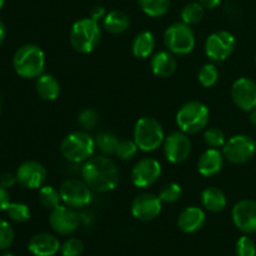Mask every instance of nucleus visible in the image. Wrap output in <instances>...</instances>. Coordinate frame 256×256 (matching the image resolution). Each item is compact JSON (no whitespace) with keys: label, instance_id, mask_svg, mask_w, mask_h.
I'll use <instances>...</instances> for the list:
<instances>
[{"label":"nucleus","instance_id":"obj_1","mask_svg":"<svg viewBox=\"0 0 256 256\" xmlns=\"http://www.w3.org/2000/svg\"><path fill=\"white\" fill-rule=\"evenodd\" d=\"M82 176L88 186L98 192H112L120 179L116 165L104 155L89 158L82 168Z\"/></svg>","mask_w":256,"mask_h":256},{"label":"nucleus","instance_id":"obj_2","mask_svg":"<svg viewBox=\"0 0 256 256\" xmlns=\"http://www.w3.org/2000/svg\"><path fill=\"white\" fill-rule=\"evenodd\" d=\"M15 72L24 79L40 76L45 68V54L38 45L26 44L16 50L12 59Z\"/></svg>","mask_w":256,"mask_h":256},{"label":"nucleus","instance_id":"obj_3","mask_svg":"<svg viewBox=\"0 0 256 256\" xmlns=\"http://www.w3.org/2000/svg\"><path fill=\"white\" fill-rule=\"evenodd\" d=\"M102 36V30L96 20L84 18L74 22L69 34L70 44L75 52L89 54L98 46Z\"/></svg>","mask_w":256,"mask_h":256},{"label":"nucleus","instance_id":"obj_4","mask_svg":"<svg viewBox=\"0 0 256 256\" xmlns=\"http://www.w3.org/2000/svg\"><path fill=\"white\" fill-rule=\"evenodd\" d=\"M95 140L85 132H72L64 138L60 145V152L70 162L79 164L92 156Z\"/></svg>","mask_w":256,"mask_h":256},{"label":"nucleus","instance_id":"obj_5","mask_svg":"<svg viewBox=\"0 0 256 256\" xmlns=\"http://www.w3.org/2000/svg\"><path fill=\"white\" fill-rule=\"evenodd\" d=\"M209 109L202 102H189L180 108L176 114V124L188 135L202 132L209 122Z\"/></svg>","mask_w":256,"mask_h":256},{"label":"nucleus","instance_id":"obj_6","mask_svg":"<svg viewBox=\"0 0 256 256\" xmlns=\"http://www.w3.org/2000/svg\"><path fill=\"white\" fill-rule=\"evenodd\" d=\"M165 134L162 124L156 119L142 116L136 122L134 128V142L139 150L154 152L164 142Z\"/></svg>","mask_w":256,"mask_h":256},{"label":"nucleus","instance_id":"obj_7","mask_svg":"<svg viewBox=\"0 0 256 256\" xmlns=\"http://www.w3.org/2000/svg\"><path fill=\"white\" fill-rule=\"evenodd\" d=\"M164 42L174 55H188L195 48V35L185 22H174L165 30Z\"/></svg>","mask_w":256,"mask_h":256},{"label":"nucleus","instance_id":"obj_8","mask_svg":"<svg viewBox=\"0 0 256 256\" xmlns=\"http://www.w3.org/2000/svg\"><path fill=\"white\" fill-rule=\"evenodd\" d=\"M256 152V142L249 135H235L222 146V155L232 164H244L252 160Z\"/></svg>","mask_w":256,"mask_h":256},{"label":"nucleus","instance_id":"obj_9","mask_svg":"<svg viewBox=\"0 0 256 256\" xmlns=\"http://www.w3.org/2000/svg\"><path fill=\"white\" fill-rule=\"evenodd\" d=\"M92 190L86 182L78 179H68L60 186L59 192L62 202L72 209H79L89 205L92 199Z\"/></svg>","mask_w":256,"mask_h":256},{"label":"nucleus","instance_id":"obj_10","mask_svg":"<svg viewBox=\"0 0 256 256\" xmlns=\"http://www.w3.org/2000/svg\"><path fill=\"white\" fill-rule=\"evenodd\" d=\"M236 40L232 32L226 30L212 32L205 42V54L214 62H224L232 54Z\"/></svg>","mask_w":256,"mask_h":256},{"label":"nucleus","instance_id":"obj_11","mask_svg":"<svg viewBox=\"0 0 256 256\" xmlns=\"http://www.w3.org/2000/svg\"><path fill=\"white\" fill-rule=\"evenodd\" d=\"M165 158L172 164H180L189 158L192 152V142L188 134L182 132H172L165 136L164 142Z\"/></svg>","mask_w":256,"mask_h":256},{"label":"nucleus","instance_id":"obj_12","mask_svg":"<svg viewBox=\"0 0 256 256\" xmlns=\"http://www.w3.org/2000/svg\"><path fill=\"white\" fill-rule=\"evenodd\" d=\"M52 229L60 235H70L79 228L80 218L72 208L68 205H59L52 210L49 218Z\"/></svg>","mask_w":256,"mask_h":256},{"label":"nucleus","instance_id":"obj_13","mask_svg":"<svg viewBox=\"0 0 256 256\" xmlns=\"http://www.w3.org/2000/svg\"><path fill=\"white\" fill-rule=\"evenodd\" d=\"M162 165L156 159L144 158L135 164L132 170V182L136 188H148L159 180Z\"/></svg>","mask_w":256,"mask_h":256},{"label":"nucleus","instance_id":"obj_14","mask_svg":"<svg viewBox=\"0 0 256 256\" xmlns=\"http://www.w3.org/2000/svg\"><path fill=\"white\" fill-rule=\"evenodd\" d=\"M162 202L159 196L149 192H144L138 196L132 202V214L135 219L140 222H150L158 218L162 212Z\"/></svg>","mask_w":256,"mask_h":256},{"label":"nucleus","instance_id":"obj_15","mask_svg":"<svg viewBox=\"0 0 256 256\" xmlns=\"http://www.w3.org/2000/svg\"><path fill=\"white\" fill-rule=\"evenodd\" d=\"M232 98L240 110H254L256 108V82L249 78L235 80L232 86Z\"/></svg>","mask_w":256,"mask_h":256},{"label":"nucleus","instance_id":"obj_16","mask_svg":"<svg viewBox=\"0 0 256 256\" xmlns=\"http://www.w3.org/2000/svg\"><path fill=\"white\" fill-rule=\"evenodd\" d=\"M235 226L245 234L256 232V202L244 199L234 205L232 212Z\"/></svg>","mask_w":256,"mask_h":256},{"label":"nucleus","instance_id":"obj_17","mask_svg":"<svg viewBox=\"0 0 256 256\" xmlns=\"http://www.w3.org/2000/svg\"><path fill=\"white\" fill-rule=\"evenodd\" d=\"M15 175L18 182L26 189H39L46 180V170L44 165L32 160L20 164Z\"/></svg>","mask_w":256,"mask_h":256},{"label":"nucleus","instance_id":"obj_18","mask_svg":"<svg viewBox=\"0 0 256 256\" xmlns=\"http://www.w3.org/2000/svg\"><path fill=\"white\" fill-rule=\"evenodd\" d=\"M60 248L62 245L58 238L46 232L34 235L28 244L29 252L35 256H54Z\"/></svg>","mask_w":256,"mask_h":256},{"label":"nucleus","instance_id":"obj_19","mask_svg":"<svg viewBox=\"0 0 256 256\" xmlns=\"http://www.w3.org/2000/svg\"><path fill=\"white\" fill-rule=\"evenodd\" d=\"M206 222L204 210L198 206H189L182 210L178 219V226L186 234H192L202 229Z\"/></svg>","mask_w":256,"mask_h":256},{"label":"nucleus","instance_id":"obj_20","mask_svg":"<svg viewBox=\"0 0 256 256\" xmlns=\"http://www.w3.org/2000/svg\"><path fill=\"white\" fill-rule=\"evenodd\" d=\"M222 162H224V155L218 149H208L205 150L199 158L198 162V170L202 176H214L222 170Z\"/></svg>","mask_w":256,"mask_h":256},{"label":"nucleus","instance_id":"obj_21","mask_svg":"<svg viewBox=\"0 0 256 256\" xmlns=\"http://www.w3.org/2000/svg\"><path fill=\"white\" fill-rule=\"evenodd\" d=\"M152 72L156 76L169 78L175 72L178 68V62L174 54L170 52H159L152 58L150 62Z\"/></svg>","mask_w":256,"mask_h":256},{"label":"nucleus","instance_id":"obj_22","mask_svg":"<svg viewBox=\"0 0 256 256\" xmlns=\"http://www.w3.org/2000/svg\"><path fill=\"white\" fill-rule=\"evenodd\" d=\"M35 88H36L38 95L45 102H54L60 95L59 82L49 74H42L38 76Z\"/></svg>","mask_w":256,"mask_h":256},{"label":"nucleus","instance_id":"obj_23","mask_svg":"<svg viewBox=\"0 0 256 256\" xmlns=\"http://www.w3.org/2000/svg\"><path fill=\"white\" fill-rule=\"evenodd\" d=\"M202 204L208 212H220L226 206V198L218 188H206L202 192Z\"/></svg>","mask_w":256,"mask_h":256},{"label":"nucleus","instance_id":"obj_24","mask_svg":"<svg viewBox=\"0 0 256 256\" xmlns=\"http://www.w3.org/2000/svg\"><path fill=\"white\" fill-rule=\"evenodd\" d=\"M155 48V38L152 32H142L135 36L132 40V52L135 58L139 59H146L152 55Z\"/></svg>","mask_w":256,"mask_h":256},{"label":"nucleus","instance_id":"obj_25","mask_svg":"<svg viewBox=\"0 0 256 256\" xmlns=\"http://www.w3.org/2000/svg\"><path fill=\"white\" fill-rule=\"evenodd\" d=\"M102 25L110 34H122L129 28L130 19L124 12L112 10V12H106L105 18L102 19Z\"/></svg>","mask_w":256,"mask_h":256},{"label":"nucleus","instance_id":"obj_26","mask_svg":"<svg viewBox=\"0 0 256 256\" xmlns=\"http://www.w3.org/2000/svg\"><path fill=\"white\" fill-rule=\"evenodd\" d=\"M95 146L105 155H115L120 140L115 134L109 132H102L95 138Z\"/></svg>","mask_w":256,"mask_h":256},{"label":"nucleus","instance_id":"obj_27","mask_svg":"<svg viewBox=\"0 0 256 256\" xmlns=\"http://www.w3.org/2000/svg\"><path fill=\"white\" fill-rule=\"evenodd\" d=\"M138 2L142 12L152 18L162 16L170 6V0H138Z\"/></svg>","mask_w":256,"mask_h":256},{"label":"nucleus","instance_id":"obj_28","mask_svg":"<svg viewBox=\"0 0 256 256\" xmlns=\"http://www.w3.org/2000/svg\"><path fill=\"white\" fill-rule=\"evenodd\" d=\"M39 202L45 209L52 210L59 206L60 202H62V196L55 188L45 185V186L40 188L39 190Z\"/></svg>","mask_w":256,"mask_h":256},{"label":"nucleus","instance_id":"obj_29","mask_svg":"<svg viewBox=\"0 0 256 256\" xmlns=\"http://www.w3.org/2000/svg\"><path fill=\"white\" fill-rule=\"evenodd\" d=\"M204 8L200 2H190V4L185 5L182 10V22L188 25L198 24L199 22H202V18H204Z\"/></svg>","mask_w":256,"mask_h":256},{"label":"nucleus","instance_id":"obj_30","mask_svg":"<svg viewBox=\"0 0 256 256\" xmlns=\"http://www.w3.org/2000/svg\"><path fill=\"white\" fill-rule=\"evenodd\" d=\"M198 79L204 88H212L219 80V70L214 64H205L199 70Z\"/></svg>","mask_w":256,"mask_h":256},{"label":"nucleus","instance_id":"obj_31","mask_svg":"<svg viewBox=\"0 0 256 256\" xmlns=\"http://www.w3.org/2000/svg\"><path fill=\"white\" fill-rule=\"evenodd\" d=\"M182 190L179 184H176V182H169V184L164 185L162 188L158 196L162 200V202H165V204H174V202H176L182 198Z\"/></svg>","mask_w":256,"mask_h":256},{"label":"nucleus","instance_id":"obj_32","mask_svg":"<svg viewBox=\"0 0 256 256\" xmlns=\"http://www.w3.org/2000/svg\"><path fill=\"white\" fill-rule=\"evenodd\" d=\"M5 212L15 222H25L30 219V209L22 202H10Z\"/></svg>","mask_w":256,"mask_h":256},{"label":"nucleus","instance_id":"obj_33","mask_svg":"<svg viewBox=\"0 0 256 256\" xmlns=\"http://www.w3.org/2000/svg\"><path fill=\"white\" fill-rule=\"evenodd\" d=\"M138 150L139 148L134 140H120L115 155L122 160H132L136 155Z\"/></svg>","mask_w":256,"mask_h":256},{"label":"nucleus","instance_id":"obj_34","mask_svg":"<svg viewBox=\"0 0 256 256\" xmlns=\"http://www.w3.org/2000/svg\"><path fill=\"white\" fill-rule=\"evenodd\" d=\"M204 140L210 148H214V149L222 148L225 145V142H226L225 134L222 132V130L218 129V128H210V129H208L204 134Z\"/></svg>","mask_w":256,"mask_h":256},{"label":"nucleus","instance_id":"obj_35","mask_svg":"<svg viewBox=\"0 0 256 256\" xmlns=\"http://www.w3.org/2000/svg\"><path fill=\"white\" fill-rule=\"evenodd\" d=\"M14 242V230L12 225L0 219V252L9 249Z\"/></svg>","mask_w":256,"mask_h":256},{"label":"nucleus","instance_id":"obj_36","mask_svg":"<svg viewBox=\"0 0 256 256\" xmlns=\"http://www.w3.org/2000/svg\"><path fill=\"white\" fill-rule=\"evenodd\" d=\"M78 122L80 124V126L84 128L85 130L94 129L95 126L99 122V115L95 110L92 109H85L78 116Z\"/></svg>","mask_w":256,"mask_h":256},{"label":"nucleus","instance_id":"obj_37","mask_svg":"<svg viewBox=\"0 0 256 256\" xmlns=\"http://www.w3.org/2000/svg\"><path fill=\"white\" fill-rule=\"evenodd\" d=\"M60 250H62V256H79L84 252V244L80 239L72 238L62 245Z\"/></svg>","mask_w":256,"mask_h":256},{"label":"nucleus","instance_id":"obj_38","mask_svg":"<svg viewBox=\"0 0 256 256\" xmlns=\"http://www.w3.org/2000/svg\"><path fill=\"white\" fill-rule=\"evenodd\" d=\"M236 256H256V245L249 236H242L236 242Z\"/></svg>","mask_w":256,"mask_h":256},{"label":"nucleus","instance_id":"obj_39","mask_svg":"<svg viewBox=\"0 0 256 256\" xmlns=\"http://www.w3.org/2000/svg\"><path fill=\"white\" fill-rule=\"evenodd\" d=\"M10 204V195L6 188L0 185V212H5Z\"/></svg>","mask_w":256,"mask_h":256},{"label":"nucleus","instance_id":"obj_40","mask_svg":"<svg viewBox=\"0 0 256 256\" xmlns=\"http://www.w3.org/2000/svg\"><path fill=\"white\" fill-rule=\"evenodd\" d=\"M16 182V175L12 174V172H5V174H2V178H0V185L6 188V189L8 188H12Z\"/></svg>","mask_w":256,"mask_h":256},{"label":"nucleus","instance_id":"obj_41","mask_svg":"<svg viewBox=\"0 0 256 256\" xmlns=\"http://www.w3.org/2000/svg\"><path fill=\"white\" fill-rule=\"evenodd\" d=\"M105 15H106V10H105L102 6H94L92 9V12H90V18L96 20V22L104 19Z\"/></svg>","mask_w":256,"mask_h":256},{"label":"nucleus","instance_id":"obj_42","mask_svg":"<svg viewBox=\"0 0 256 256\" xmlns=\"http://www.w3.org/2000/svg\"><path fill=\"white\" fill-rule=\"evenodd\" d=\"M204 9H215L220 5V0H199Z\"/></svg>","mask_w":256,"mask_h":256},{"label":"nucleus","instance_id":"obj_43","mask_svg":"<svg viewBox=\"0 0 256 256\" xmlns=\"http://www.w3.org/2000/svg\"><path fill=\"white\" fill-rule=\"evenodd\" d=\"M5 34H6V32H5V25L4 22H2V19H0V45H2V42H4Z\"/></svg>","mask_w":256,"mask_h":256},{"label":"nucleus","instance_id":"obj_44","mask_svg":"<svg viewBox=\"0 0 256 256\" xmlns=\"http://www.w3.org/2000/svg\"><path fill=\"white\" fill-rule=\"evenodd\" d=\"M249 119H250V122H252V124L256 128V108L254 110H252V112H250Z\"/></svg>","mask_w":256,"mask_h":256},{"label":"nucleus","instance_id":"obj_45","mask_svg":"<svg viewBox=\"0 0 256 256\" xmlns=\"http://www.w3.org/2000/svg\"><path fill=\"white\" fill-rule=\"evenodd\" d=\"M0 256H15V255H12V252H4V254L0 255Z\"/></svg>","mask_w":256,"mask_h":256},{"label":"nucleus","instance_id":"obj_46","mask_svg":"<svg viewBox=\"0 0 256 256\" xmlns=\"http://www.w3.org/2000/svg\"><path fill=\"white\" fill-rule=\"evenodd\" d=\"M4 4H5V0H0V10H2V8L4 6Z\"/></svg>","mask_w":256,"mask_h":256},{"label":"nucleus","instance_id":"obj_47","mask_svg":"<svg viewBox=\"0 0 256 256\" xmlns=\"http://www.w3.org/2000/svg\"><path fill=\"white\" fill-rule=\"evenodd\" d=\"M255 62H256V58H255Z\"/></svg>","mask_w":256,"mask_h":256}]
</instances>
